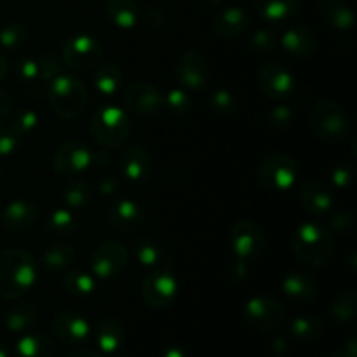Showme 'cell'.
<instances>
[{
	"label": "cell",
	"mask_w": 357,
	"mask_h": 357,
	"mask_svg": "<svg viewBox=\"0 0 357 357\" xmlns=\"http://www.w3.org/2000/svg\"><path fill=\"white\" fill-rule=\"evenodd\" d=\"M129 251L121 241H105L91 255V272L96 279L110 281L128 267Z\"/></svg>",
	"instance_id": "cell-9"
},
{
	"label": "cell",
	"mask_w": 357,
	"mask_h": 357,
	"mask_svg": "<svg viewBox=\"0 0 357 357\" xmlns=\"http://www.w3.org/2000/svg\"><path fill=\"white\" fill-rule=\"evenodd\" d=\"M258 87L267 98L281 101L293 94L295 79L281 63H265L258 72Z\"/></svg>",
	"instance_id": "cell-15"
},
{
	"label": "cell",
	"mask_w": 357,
	"mask_h": 357,
	"mask_svg": "<svg viewBox=\"0 0 357 357\" xmlns=\"http://www.w3.org/2000/svg\"><path fill=\"white\" fill-rule=\"evenodd\" d=\"M248 26H250V16L241 7H227L220 10L213 23L215 33L225 40L239 38L241 35L246 33Z\"/></svg>",
	"instance_id": "cell-24"
},
{
	"label": "cell",
	"mask_w": 357,
	"mask_h": 357,
	"mask_svg": "<svg viewBox=\"0 0 357 357\" xmlns=\"http://www.w3.org/2000/svg\"><path fill=\"white\" fill-rule=\"evenodd\" d=\"M309 121L314 135L321 142L330 143V145L344 143L351 136V122H349L347 114L335 101L321 100L314 103L310 108Z\"/></svg>",
	"instance_id": "cell-5"
},
{
	"label": "cell",
	"mask_w": 357,
	"mask_h": 357,
	"mask_svg": "<svg viewBox=\"0 0 357 357\" xmlns=\"http://www.w3.org/2000/svg\"><path fill=\"white\" fill-rule=\"evenodd\" d=\"M293 253L302 264L309 267H326L335 253L333 234L321 223H302L293 234Z\"/></svg>",
	"instance_id": "cell-2"
},
{
	"label": "cell",
	"mask_w": 357,
	"mask_h": 357,
	"mask_svg": "<svg viewBox=\"0 0 357 357\" xmlns=\"http://www.w3.org/2000/svg\"><path fill=\"white\" fill-rule=\"evenodd\" d=\"M65 357H101L98 352H93V351H86V349H82V351H75V352H70V354H66Z\"/></svg>",
	"instance_id": "cell-55"
},
{
	"label": "cell",
	"mask_w": 357,
	"mask_h": 357,
	"mask_svg": "<svg viewBox=\"0 0 357 357\" xmlns=\"http://www.w3.org/2000/svg\"><path fill=\"white\" fill-rule=\"evenodd\" d=\"M257 13L268 23L281 24L296 17L300 0H253Z\"/></svg>",
	"instance_id": "cell-27"
},
{
	"label": "cell",
	"mask_w": 357,
	"mask_h": 357,
	"mask_svg": "<svg viewBox=\"0 0 357 357\" xmlns=\"http://www.w3.org/2000/svg\"><path fill=\"white\" fill-rule=\"evenodd\" d=\"M47 101L56 115L73 121L86 112L89 94L79 77L72 73H58L49 80Z\"/></svg>",
	"instance_id": "cell-3"
},
{
	"label": "cell",
	"mask_w": 357,
	"mask_h": 357,
	"mask_svg": "<svg viewBox=\"0 0 357 357\" xmlns=\"http://www.w3.org/2000/svg\"><path fill=\"white\" fill-rule=\"evenodd\" d=\"M94 340H96L98 349L103 354H115L122 349L126 340V333L122 324L114 317H105L96 324L94 330Z\"/></svg>",
	"instance_id": "cell-26"
},
{
	"label": "cell",
	"mask_w": 357,
	"mask_h": 357,
	"mask_svg": "<svg viewBox=\"0 0 357 357\" xmlns=\"http://www.w3.org/2000/svg\"><path fill=\"white\" fill-rule=\"evenodd\" d=\"M101 58L103 49L100 40L93 35H73L63 44V61L75 72H91L100 65Z\"/></svg>",
	"instance_id": "cell-8"
},
{
	"label": "cell",
	"mask_w": 357,
	"mask_h": 357,
	"mask_svg": "<svg viewBox=\"0 0 357 357\" xmlns=\"http://www.w3.org/2000/svg\"><path fill=\"white\" fill-rule=\"evenodd\" d=\"M300 176V166L291 155L274 153L258 167V181L268 192H288Z\"/></svg>",
	"instance_id": "cell-6"
},
{
	"label": "cell",
	"mask_w": 357,
	"mask_h": 357,
	"mask_svg": "<svg viewBox=\"0 0 357 357\" xmlns=\"http://www.w3.org/2000/svg\"><path fill=\"white\" fill-rule=\"evenodd\" d=\"M61 70L54 56H23L14 63V72L21 82L33 84L40 80H51Z\"/></svg>",
	"instance_id": "cell-19"
},
{
	"label": "cell",
	"mask_w": 357,
	"mask_h": 357,
	"mask_svg": "<svg viewBox=\"0 0 357 357\" xmlns=\"http://www.w3.org/2000/svg\"><path fill=\"white\" fill-rule=\"evenodd\" d=\"M56 344L49 335L30 333L20 338L14 347L16 357H54Z\"/></svg>",
	"instance_id": "cell-31"
},
{
	"label": "cell",
	"mask_w": 357,
	"mask_h": 357,
	"mask_svg": "<svg viewBox=\"0 0 357 357\" xmlns=\"http://www.w3.org/2000/svg\"><path fill=\"white\" fill-rule=\"evenodd\" d=\"M44 227L47 232L52 234V236L72 237L79 232L80 223H79V220H77V216L73 215L72 209L58 208L47 216Z\"/></svg>",
	"instance_id": "cell-35"
},
{
	"label": "cell",
	"mask_w": 357,
	"mask_h": 357,
	"mask_svg": "<svg viewBox=\"0 0 357 357\" xmlns=\"http://www.w3.org/2000/svg\"><path fill=\"white\" fill-rule=\"evenodd\" d=\"M119 187H121V180L115 174H105L96 183V190L105 197H112V195L117 194Z\"/></svg>",
	"instance_id": "cell-48"
},
{
	"label": "cell",
	"mask_w": 357,
	"mask_h": 357,
	"mask_svg": "<svg viewBox=\"0 0 357 357\" xmlns=\"http://www.w3.org/2000/svg\"><path fill=\"white\" fill-rule=\"evenodd\" d=\"M282 293L298 305H307L317 296V282L305 272H288L282 279Z\"/></svg>",
	"instance_id": "cell-23"
},
{
	"label": "cell",
	"mask_w": 357,
	"mask_h": 357,
	"mask_svg": "<svg viewBox=\"0 0 357 357\" xmlns=\"http://www.w3.org/2000/svg\"><path fill=\"white\" fill-rule=\"evenodd\" d=\"M281 47L293 58H309L317 49V35L307 26H291L279 38Z\"/></svg>",
	"instance_id": "cell-22"
},
{
	"label": "cell",
	"mask_w": 357,
	"mask_h": 357,
	"mask_svg": "<svg viewBox=\"0 0 357 357\" xmlns=\"http://www.w3.org/2000/svg\"><path fill=\"white\" fill-rule=\"evenodd\" d=\"M354 215L349 211H340L331 218V229L337 234H351L354 230Z\"/></svg>",
	"instance_id": "cell-47"
},
{
	"label": "cell",
	"mask_w": 357,
	"mask_h": 357,
	"mask_svg": "<svg viewBox=\"0 0 357 357\" xmlns=\"http://www.w3.org/2000/svg\"><path fill=\"white\" fill-rule=\"evenodd\" d=\"M38 281L35 257L21 248L0 251V298L16 300L26 295Z\"/></svg>",
	"instance_id": "cell-1"
},
{
	"label": "cell",
	"mask_w": 357,
	"mask_h": 357,
	"mask_svg": "<svg viewBox=\"0 0 357 357\" xmlns=\"http://www.w3.org/2000/svg\"><path fill=\"white\" fill-rule=\"evenodd\" d=\"M317 10H319L321 20L335 30L347 31L354 26V10L344 0H319Z\"/></svg>",
	"instance_id": "cell-25"
},
{
	"label": "cell",
	"mask_w": 357,
	"mask_h": 357,
	"mask_svg": "<svg viewBox=\"0 0 357 357\" xmlns=\"http://www.w3.org/2000/svg\"><path fill=\"white\" fill-rule=\"evenodd\" d=\"M302 208L312 216H326L333 209L335 199L330 188L321 181H305L300 188Z\"/></svg>",
	"instance_id": "cell-21"
},
{
	"label": "cell",
	"mask_w": 357,
	"mask_h": 357,
	"mask_svg": "<svg viewBox=\"0 0 357 357\" xmlns=\"http://www.w3.org/2000/svg\"><path fill=\"white\" fill-rule=\"evenodd\" d=\"M331 317L335 323L347 324L354 321L357 314V295L354 291H344L333 300L330 309Z\"/></svg>",
	"instance_id": "cell-38"
},
{
	"label": "cell",
	"mask_w": 357,
	"mask_h": 357,
	"mask_svg": "<svg viewBox=\"0 0 357 357\" xmlns=\"http://www.w3.org/2000/svg\"><path fill=\"white\" fill-rule=\"evenodd\" d=\"M209 107L220 117H230L237 110V100L232 91L216 89L209 94Z\"/></svg>",
	"instance_id": "cell-41"
},
{
	"label": "cell",
	"mask_w": 357,
	"mask_h": 357,
	"mask_svg": "<svg viewBox=\"0 0 357 357\" xmlns=\"http://www.w3.org/2000/svg\"><path fill=\"white\" fill-rule=\"evenodd\" d=\"M160 357H187V354L180 347H169L160 354Z\"/></svg>",
	"instance_id": "cell-54"
},
{
	"label": "cell",
	"mask_w": 357,
	"mask_h": 357,
	"mask_svg": "<svg viewBox=\"0 0 357 357\" xmlns=\"http://www.w3.org/2000/svg\"><path fill=\"white\" fill-rule=\"evenodd\" d=\"M6 328L13 333H24L38 323V310L31 303H16L3 316Z\"/></svg>",
	"instance_id": "cell-32"
},
{
	"label": "cell",
	"mask_w": 357,
	"mask_h": 357,
	"mask_svg": "<svg viewBox=\"0 0 357 357\" xmlns=\"http://www.w3.org/2000/svg\"><path fill=\"white\" fill-rule=\"evenodd\" d=\"M178 296V279L167 268H159L142 282V298L152 309H167Z\"/></svg>",
	"instance_id": "cell-12"
},
{
	"label": "cell",
	"mask_w": 357,
	"mask_h": 357,
	"mask_svg": "<svg viewBox=\"0 0 357 357\" xmlns=\"http://www.w3.org/2000/svg\"><path fill=\"white\" fill-rule=\"evenodd\" d=\"M354 162H351V160L338 162L337 166L331 169V183L335 185V188H347L351 187V183L354 181Z\"/></svg>",
	"instance_id": "cell-45"
},
{
	"label": "cell",
	"mask_w": 357,
	"mask_h": 357,
	"mask_svg": "<svg viewBox=\"0 0 357 357\" xmlns=\"http://www.w3.org/2000/svg\"><path fill=\"white\" fill-rule=\"evenodd\" d=\"M75 248L68 243H52L42 251L40 265L45 272H63L75 261Z\"/></svg>",
	"instance_id": "cell-30"
},
{
	"label": "cell",
	"mask_w": 357,
	"mask_h": 357,
	"mask_svg": "<svg viewBox=\"0 0 357 357\" xmlns=\"http://www.w3.org/2000/svg\"><path fill=\"white\" fill-rule=\"evenodd\" d=\"M105 10L112 23L122 30L135 28L142 17V9L136 0H107Z\"/></svg>",
	"instance_id": "cell-29"
},
{
	"label": "cell",
	"mask_w": 357,
	"mask_h": 357,
	"mask_svg": "<svg viewBox=\"0 0 357 357\" xmlns=\"http://www.w3.org/2000/svg\"><path fill=\"white\" fill-rule=\"evenodd\" d=\"M326 357H347V356H345L344 352H342V349H340V351H335V352H331V354H330V356H326Z\"/></svg>",
	"instance_id": "cell-58"
},
{
	"label": "cell",
	"mask_w": 357,
	"mask_h": 357,
	"mask_svg": "<svg viewBox=\"0 0 357 357\" xmlns=\"http://www.w3.org/2000/svg\"><path fill=\"white\" fill-rule=\"evenodd\" d=\"M61 199L65 202V208L77 211V209H86L89 202L93 201V190L89 185L79 178H70L66 185L63 187Z\"/></svg>",
	"instance_id": "cell-34"
},
{
	"label": "cell",
	"mask_w": 357,
	"mask_h": 357,
	"mask_svg": "<svg viewBox=\"0 0 357 357\" xmlns=\"http://www.w3.org/2000/svg\"><path fill=\"white\" fill-rule=\"evenodd\" d=\"M272 349H274V352H288V344L281 337H275L272 340Z\"/></svg>",
	"instance_id": "cell-53"
},
{
	"label": "cell",
	"mask_w": 357,
	"mask_h": 357,
	"mask_svg": "<svg viewBox=\"0 0 357 357\" xmlns=\"http://www.w3.org/2000/svg\"><path fill=\"white\" fill-rule=\"evenodd\" d=\"M28 30L21 23H9L0 30V47L6 51H17L26 44Z\"/></svg>",
	"instance_id": "cell-39"
},
{
	"label": "cell",
	"mask_w": 357,
	"mask_h": 357,
	"mask_svg": "<svg viewBox=\"0 0 357 357\" xmlns=\"http://www.w3.org/2000/svg\"><path fill=\"white\" fill-rule=\"evenodd\" d=\"M40 220V208L37 202L28 199H17L6 206L2 213L3 229L13 234H23L33 229Z\"/></svg>",
	"instance_id": "cell-18"
},
{
	"label": "cell",
	"mask_w": 357,
	"mask_h": 357,
	"mask_svg": "<svg viewBox=\"0 0 357 357\" xmlns=\"http://www.w3.org/2000/svg\"><path fill=\"white\" fill-rule=\"evenodd\" d=\"M6 75H7V59H6V56L0 52V82L6 79Z\"/></svg>",
	"instance_id": "cell-56"
},
{
	"label": "cell",
	"mask_w": 357,
	"mask_h": 357,
	"mask_svg": "<svg viewBox=\"0 0 357 357\" xmlns=\"http://www.w3.org/2000/svg\"><path fill=\"white\" fill-rule=\"evenodd\" d=\"M174 77L181 89L188 93H201L208 89L209 80H211L208 58L197 49H188L181 52L174 63Z\"/></svg>",
	"instance_id": "cell-7"
},
{
	"label": "cell",
	"mask_w": 357,
	"mask_h": 357,
	"mask_svg": "<svg viewBox=\"0 0 357 357\" xmlns=\"http://www.w3.org/2000/svg\"><path fill=\"white\" fill-rule=\"evenodd\" d=\"M93 166V150L82 142H66L52 153V167L58 174L73 178Z\"/></svg>",
	"instance_id": "cell-13"
},
{
	"label": "cell",
	"mask_w": 357,
	"mask_h": 357,
	"mask_svg": "<svg viewBox=\"0 0 357 357\" xmlns=\"http://www.w3.org/2000/svg\"><path fill=\"white\" fill-rule=\"evenodd\" d=\"M23 139L16 135L10 128L2 126L0 128V157H9L20 150Z\"/></svg>",
	"instance_id": "cell-46"
},
{
	"label": "cell",
	"mask_w": 357,
	"mask_h": 357,
	"mask_svg": "<svg viewBox=\"0 0 357 357\" xmlns=\"http://www.w3.org/2000/svg\"><path fill=\"white\" fill-rule=\"evenodd\" d=\"M63 289L77 298H86L96 291V278L84 271H66L61 279Z\"/></svg>",
	"instance_id": "cell-36"
},
{
	"label": "cell",
	"mask_w": 357,
	"mask_h": 357,
	"mask_svg": "<svg viewBox=\"0 0 357 357\" xmlns=\"http://www.w3.org/2000/svg\"><path fill=\"white\" fill-rule=\"evenodd\" d=\"M244 319L253 330L275 331L284 323V307L272 296H253L244 305Z\"/></svg>",
	"instance_id": "cell-11"
},
{
	"label": "cell",
	"mask_w": 357,
	"mask_h": 357,
	"mask_svg": "<svg viewBox=\"0 0 357 357\" xmlns=\"http://www.w3.org/2000/svg\"><path fill=\"white\" fill-rule=\"evenodd\" d=\"M132 253L143 267H157L166 260V251L153 237L138 236L132 243Z\"/></svg>",
	"instance_id": "cell-33"
},
{
	"label": "cell",
	"mask_w": 357,
	"mask_h": 357,
	"mask_svg": "<svg viewBox=\"0 0 357 357\" xmlns=\"http://www.w3.org/2000/svg\"><path fill=\"white\" fill-rule=\"evenodd\" d=\"M278 33L272 28H260L250 38V49L258 56H267L278 47Z\"/></svg>",
	"instance_id": "cell-40"
},
{
	"label": "cell",
	"mask_w": 357,
	"mask_h": 357,
	"mask_svg": "<svg viewBox=\"0 0 357 357\" xmlns=\"http://www.w3.org/2000/svg\"><path fill=\"white\" fill-rule=\"evenodd\" d=\"M192 98L188 94V91L185 89H171L169 93L164 96V108L169 110L173 115H178V117H183V115H188L192 112Z\"/></svg>",
	"instance_id": "cell-42"
},
{
	"label": "cell",
	"mask_w": 357,
	"mask_h": 357,
	"mask_svg": "<svg viewBox=\"0 0 357 357\" xmlns=\"http://www.w3.org/2000/svg\"><path fill=\"white\" fill-rule=\"evenodd\" d=\"M342 352H344L347 357H356V352H357V344H356V338H349L347 342L344 344V347H342Z\"/></svg>",
	"instance_id": "cell-52"
},
{
	"label": "cell",
	"mask_w": 357,
	"mask_h": 357,
	"mask_svg": "<svg viewBox=\"0 0 357 357\" xmlns=\"http://www.w3.org/2000/svg\"><path fill=\"white\" fill-rule=\"evenodd\" d=\"M107 220L122 234H136L145 225V213L138 202L131 199H117L107 208Z\"/></svg>",
	"instance_id": "cell-17"
},
{
	"label": "cell",
	"mask_w": 357,
	"mask_h": 357,
	"mask_svg": "<svg viewBox=\"0 0 357 357\" xmlns=\"http://www.w3.org/2000/svg\"><path fill=\"white\" fill-rule=\"evenodd\" d=\"M324 326L317 317L312 316H302L295 317V319L289 323V335L295 340L303 342V344H309V342H316L323 337Z\"/></svg>",
	"instance_id": "cell-37"
},
{
	"label": "cell",
	"mask_w": 357,
	"mask_h": 357,
	"mask_svg": "<svg viewBox=\"0 0 357 357\" xmlns=\"http://www.w3.org/2000/svg\"><path fill=\"white\" fill-rule=\"evenodd\" d=\"M230 248L239 261H250L264 255L267 236L258 223L241 220L230 230Z\"/></svg>",
	"instance_id": "cell-10"
},
{
	"label": "cell",
	"mask_w": 357,
	"mask_h": 357,
	"mask_svg": "<svg viewBox=\"0 0 357 357\" xmlns=\"http://www.w3.org/2000/svg\"><path fill=\"white\" fill-rule=\"evenodd\" d=\"M145 21H146V26L157 30V28L164 26V14L160 13L159 9H155V7H150L145 14Z\"/></svg>",
	"instance_id": "cell-50"
},
{
	"label": "cell",
	"mask_w": 357,
	"mask_h": 357,
	"mask_svg": "<svg viewBox=\"0 0 357 357\" xmlns=\"http://www.w3.org/2000/svg\"><path fill=\"white\" fill-rule=\"evenodd\" d=\"M0 357H9V352H7L6 345H3L2 342H0Z\"/></svg>",
	"instance_id": "cell-57"
},
{
	"label": "cell",
	"mask_w": 357,
	"mask_h": 357,
	"mask_svg": "<svg viewBox=\"0 0 357 357\" xmlns=\"http://www.w3.org/2000/svg\"><path fill=\"white\" fill-rule=\"evenodd\" d=\"M38 122H40V117H38L37 112L30 110V108H24V110H20L14 115L9 128L23 139L24 136L31 135L38 128Z\"/></svg>",
	"instance_id": "cell-43"
},
{
	"label": "cell",
	"mask_w": 357,
	"mask_h": 357,
	"mask_svg": "<svg viewBox=\"0 0 357 357\" xmlns=\"http://www.w3.org/2000/svg\"><path fill=\"white\" fill-rule=\"evenodd\" d=\"M0 176H2V166H0Z\"/></svg>",
	"instance_id": "cell-59"
},
{
	"label": "cell",
	"mask_w": 357,
	"mask_h": 357,
	"mask_svg": "<svg viewBox=\"0 0 357 357\" xmlns=\"http://www.w3.org/2000/svg\"><path fill=\"white\" fill-rule=\"evenodd\" d=\"M293 122V110L288 105H278L265 115V124L272 129H286Z\"/></svg>",
	"instance_id": "cell-44"
},
{
	"label": "cell",
	"mask_w": 357,
	"mask_h": 357,
	"mask_svg": "<svg viewBox=\"0 0 357 357\" xmlns=\"http://www.w3.org/2000/svg\"><path fill=\"white\" fill-rule=\"evenodd\" d=\"M93 164H96L98 167H105L110 166L112 164V153L108 150H96L93 152Z\"/></svg>",
	"instance_id": "cell-51"
},
{
	"label": "cell",
	"mask_w": 357,
	"mask_h": 357,
	"mask_svg": "<svg viewBox=\"0 0 357 357\" xmlns=\"http://www.w3.org/2000/svg\"><path fill=\"white\" fill-rule=\"evenodd\" d=\"M52 331L66 345H80L89 338L91 326L80 314L59 312L52 321Z\"/></svg>",
	"instance_id": "cell-20"
},
{
	"label": "cell",
	"mask_w": 357,
	"mask_h": 357,
	"mask_svg": "<svg viewBox=\"0 0 357 357\" xmlns=\"http://www.w3.org/2000/svg\"><path fill=\"white\" fill-rule=\"evenodd\" d=\"M122 80H124V73H122L121 66L112 61L100 63L93 70V86L101 96H115L121 91Z\"/></svg>",
	"instance_id": "cell-28"
},
{
	"label": "cell",
	"mask_w": 357,
	"mask_h": 357,
	"mask_svg": "<svg viewBox=\"0 0 357 357\" xmlns=\"http://www.w3.org/2000/svg\"><path fill=\"white\" fill-rule=\"evenodd\" d=\"M10 112H13V100L6 91H0V128L7 122Z\"/></svg>",
	"instance_id": "cell-49"
},
{
	"label": "cell",
	"mask_w": 357,
	"mask_h": 357,
	"mask_svg": "<svg viewBox=\"0 0 357 357\" xmlns=\"http://www.w3.org/2000/svg\"><path fill=\"white\" fill-rule=\"evenodd\" d=\"M131 119L119 107H100L91 119L89 131L94 142L103 149H119L131 136Z\"/></svg>",
	"instance_id": "cell-4"
},
{
	"label": "cell",
	"mask_w": 357,
	"mask_h": 357,
	"mask_svg": "<svg viewBox=\"0 0 357 357\" xmlns=\"http://www.w3.org/2000/svg\"><path fill=\"white\" fill-rule=\"evenodd\" d=\"M119 167H121V174L126 181L132 185H143L150 180L153 169L152 153L146 146L143 145H132L128 146L124 152L121 153V160H119Z\"/></svg>",
	"instance_id": "cell-16"
},
{
	"label": "cell",
	"mask_w": 357,
	"mask_h": 357,
	"mask_svg": "<svg viewBox=\"0 0 357 357\" xmlns=\"http://www.w3.org/2000/svg\"><path fill=\"white\" fill-rule=\"evenodd\" d=\"M124 101L128 108L143 117H152L164 110V94L145 80L129 84L124 91Z\"/></svg>",
	"instance_id": "cell-14"
}]
</instances>
